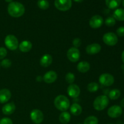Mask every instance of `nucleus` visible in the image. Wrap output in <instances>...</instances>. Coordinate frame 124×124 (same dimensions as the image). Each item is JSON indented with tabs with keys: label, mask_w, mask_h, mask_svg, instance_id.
<instances>
[{
	"label": "nucleus",
	"mask_w": 124,
	"mask_h": 124,
	"mask_svg": "<svg viewBox=\"0 0 124 124\" xmlns=\"http://www.w3.org/2000/svg\"><path fill=\"white\" fill-rule=\"evenodd\" d=\"M8 13L11 16L19 18L23 16L25 12V8L23 4L18 2H11L7 7Z\"/></svg>",
	"instance_id": "nucleus-1"
},
{
	"label": "nucleus",
	"mask_w": 124,
	"mask_h": 124,
	"mask_svg": "<svg viewBox=\"0 0 124 124\" xmlns=\"http://www.w3.org/2000/svg\"><path fill=\"white\" fill-rule=\"evenodd\" d=\"M54 104L58 110L61 111H66L70 107L69 98L64 95H59L54 99Z\"/></svg>",
	"instance_id": "nucleus-2"
},
{
	"label": "nucleus",
	"mask_w": 124,
	"mask_h": 124,
	"mask_svg": "<svg viewBox=\"0 0 124 124\" xmlns=\"http://www.w3.org/2000/svg\"><path fill=\"white\" fill-rule=\"evenodd\" d=\"M109 98L105 95L97 97L93 102V107L97 111H102L108 105Z\"/></svg>",
	"instance_id": "nucleus-3"
},
{
	"label": "nucleus",
	"mask_w": 124,
	"mask_h": 124,
	"mask_svg": "<svg viewBox=\"0 0 124 124\" xmlns=\"http://www.w3.org/2000/svg\"><path fill=\"white\" fill-rule=\"evenodd\" d=\"M4 43L6 47L10 50H15L19 47L18 39L15 36L8 35L5 38Z\"/></svg>",
	"instance_id": "nucleus-4"
},
{
	"label": "nucleus",
	"mask_w": 124,
	"mask_h": 124,
	"mask_svg": "<svg viewBox=\"0 0 124 124\" xmlns=\"http://www.w3.org/2000/svg\"><path fill=\"white\" fill-rule=\"evenodd\" d=\"M103 41L109 46H114L118 42L117 35L113 32H108L103 36Z\"/></svg>",
	"instance_id": "nucleus-5"
},
{
	"label": "nucleus",
	"mask_w": 124,
	"mask_h": 124,
	"mask_svg": "<svg viewBox=\"0 0 124 124\" xmlns=\"http://www.w3.org/2000/svg\"><path fill=\"white\" fill-rule=\"evenodd\" d=\"M54 6L60 11L65 12L70 9L72 6L71 0H55Z\"/></svg>",
	"instance_id": "nucleus-6"
},
{
	"label": "nucleus",
	"mask_w": 124,
	"mask_h": 124,
	"mask_svg": "<svg viewBox=\"0 0 124 124\" xmlns=\"http://www.w3.org/2000/svg\"><path fill=\"white\" fill-rule=\"evenodd\" d=\"M99 82L102 85L105 87H109L112 85L115 82V78L113 76L109 73L102 74L99 78Z\"/></svg>",
	"instance_id": "nucleus-7"
},
{
	"label": "nucleus",
	"mask_w": 124,
	"mask_h": 124,
	"mask_svg": "<svg viewBox=\"0 0 124 124\" xmlns=\"http://www.w3.org/2000/svg\"><path fill=\"white\" fill-rule=\"evenodd\" d=\"M67 56L71 62H76L79 60L80 56H81L80 51L79 50L78 48H75V47H71L67 51Z\"/></svg>",
	"instance_id": "nucleus-8"
},
{
	"label": "nucleus",
	"mask_w": 124,
	"mask_h": 124,
	"mask_svg": "<svg viewBox=\"0 0 124 124\" xmlns=\"http://www.w3.org/2000/svg\"><path fill=\"white\" fill-rule=\"evenodd\" d=\"M103 24H104V19L101 16L98 15L93 16L90 19L89 25L92 29H99L102 25Z\"/></svg>",
	"instance_id": "nucleus-9"
},
{
	"label": "nucleus",
	"mask_w": 124,
	"mask_h": 124,
	"mask_svg": "<svg viewBox=\"0 0 124 124\" xmlns=\"http://www.w3.org/2000/svg\"><path fill=\"white\" fill-rule=\"evenodd\" d=\"M30 118L34 123L40 124L43 121L44 115L41 110L38 109H35L30 113Z\"/></svg>",
	"instance_id": "nucleus-10"
},
{
	"label": "nucleus",
	"mask_w": 124,
	"mask_h": 124,
	"mask_svg": "<svg viewBox=\"0 0 124 124\" xmlns=\"http://www.w3.org/2000/svg\"><path fill=\"white\" fill-rule=\"evenodd\" d=\"M107 114L111 118H117L120 117L122 114V108L121 106L115 105L110 107L108 110Z\"/></svg>",
	"instance_id": "nucleus-11"
},
{
	"label": "nucleus",
	"mask_w": 124,
	"mask_h": 124,
	"mask_svg": "<svg viewBox=\"0 0 124 124\" xmlns=\"http://www.w3.org/2000/svg\"><path fill=\"white\" fill-rule=\"evenodd\" d=\"M81 93L80 88L76 84H70L67 88V93L69 96L73 98H76L79 96Z\"/></svg>",
	"instance_id": "nucleus-12"
},
{
	"label": "nucleus",
	"mask_w": 124,
	"mask_h": 124,
	"mask_svg": "<svg viewBox=\"0 0 124 124\" xmlns=\"http://www.w3.org/2000/svg\"><path fill=\"white\" fill-rule=\"evenodd\" d=\"M58 75L57 73L54 71L50 70L48 72L46 73L43 76V80L47 84H52L55 82L56 80L57 79Z\"/></svg>",
	"instance_id": "nucleus-13"
},
{
	"label": "nucleus",
	"mask_w": 124,
	"mask_h": 124,
	"mask_svg": "<svg viewBox=\"0 0 124 124\" xmlns=\"http://www.w3.org/2000/svg\"><path fill=\"white\" fill-rule=\"evenodd\" d=\"M101 50V46L98 43H93L87 46L86 47V52L88 54H98Z\"/></svg>",
	"instance_id": "nucleus-14"
},
{
	"label": "nucleus",
	"mask_w": 124,
	"mask_h": 124,
	"mask_svg": "<svg viewBox=\"0 0 124 124\" xmlns=\"http://www.w3.org/2000/svg\"><path fill=\"white\" fill-rule=\"evenodd\" d=\"M12 94L10 92L9 90L8 89H2L0 90V103L1 104H4L10 99Z\"/></svg>",
	"instance_id": "nucleus-15"
},
{
	"label": "nucleus",
	"mask_w": 124,
	"mask_h": 124,
	"mask_svg": "<svg viewBox=\"0 0 124 124\" xmlns=\"http://www.w3.org/2000/svg\"><path fill=\"white\" fill-rule=\"evenodd\" d=\"M15 104L13 102H10L2 107V111L4 115H10L15 112Z\"/></svg>",
	"instance_id": "nucleus-16"
},
{
	"label": "nucleus",
	"mask_w": 124,
	"mask_h": 124,
	"mask_svg": "<svg viewBox=\"0 0 124 124\" xmlns=\"http://www.w3.org/2000/svg\"><path fill=\"white\" fill-rule=\"evenodd\" d=\"M53 62L52 56L49 54H45L40 59V64L43 67H47L52 64Z\"/></svg>",
	"instance_id": "nucleus-17"
},
{
	"label": "nucleus",
	"mask_w": 124,
	"mask_h": 124,
	"mask_svg": "<svg viewBox=\"0 0 124 124\" xmlns=\"http://www.w3.org/2000/svg\"><path fill=\"white\" fill-rule=\"evenodd\" d=\"M32 48V44L29 41H22L19 44V48L21 52L23 53H27L29 52Z\"/></svg>",
	"instance_id": "nucleus-18"
},
{
	"label": "nucleus",
	"mask_w": 124,
	"mask_h": 124,
	"mask_svg": "<svg viewBox=\"0 0 124 124\" xmlns=\"http://www.w3.org/2000/svg\"><path fill=\"white\" fill-rule=\"evenodd\" d=\"M90 69V65L87 61H81L78 64L77 69L79 72L85 73H87Z\"/></svg>",
	"instance_id": "nucleus-19"
},
{
	"label": "nucleus",
	"mask_w": 124,
	"mask_h": 124,
	"mask_svg": "<svg viewBox=\"0 0 124 124\" xmlns=\"http://www.w3.org/2000/svg\"><path fill=\"white\" fill-rule=\"evenodd\" d=\"M82 107L78 104H73L70 106V112L74 116H79L82 113Z\"/></svg>",
	"instance_id": "nucleus-20"
},
{
	"label": "nucleus",
	"mask_w": 124,
	"mask_h": 124,
	"mask_svg": "<svg viewBox=\"0 0 124 124\" xmlns=\"http://www.w3.org/2000/svg\"><path fill=\"white\" fill-rule=\"evenodd\" d=\"M122 0H105V4L110 9H116L121 4Z\"/></svg>",
	"instance_id": "nucleus-21"
},
{
	"label": "nucleus",
	"mask_w": 124,
	"mask_h": 124,
	"mask_svg": "<svg viewBox=\"0 0 124 124\" xmlns=\"http://www.w3.org/2000/svg\"><path fill=\"white\" fill-rule=\"evenodd\" d=\"M71 119L70 114L67 111H63L59 116V121L62 124H67L70 122Z\"/></svg>",
	"instance_id": "nucleus-22"
},
{
	"label": "nucleus",
	"mask_w": 124,
	"mask_h": 124,
	"mask_svg": "<svg viewBox=\"0 0 124 124\" xmlns=\"http://www.w3.org/2000/svg\"><path fill=\"white\" fill-rule=\"evenodd\" d=\"M113 18L115 19L120 21H124V9L123 8H117L113 13Z\"/></svg>",
	"instance_id": "nucleus-23"
},
{
	"label": "nucleus",
	"mask_w": 124,
	"mask_h": 124,
	"mask_svg": "<svg viewBox=\"0 0 124 124\" xmlns=\"http://www.w3.org/2000/svg\"><path fill=\"white\" fill-rule=\"evenodd\" d=\"M121 95V92L118 89H113L109 92L108 96L109 98L111 100H116L119 98V97Z\"/></svg>",
	"instance_id": "nucleus-24"
},
{
	"label": "nucleus",
	"mask_w": 124,
	"mask_h": 124,
	"mask_svg": "<svg viewBox=\"0 0 124 124\" xmlns=\"http://www.w3.org/2000/svg\"><path fill=\"white\" fill-rule=\"evenodd\" d=\"M99 88V84L96 82H91V83L88 84L87 85V90L89 92L91 93H94V92H97Z\"/></svg>",
	"instance_id": "nucleus-25"
},
{
	"label": "nucleus",
	"mask_w": 124,
	"mask_h": 124,
	"mask_svg": "<svg viewBox=\"0 0 124 124\" xmlns=\"http://www.w3.org/2000/svg\"><path fill=\"white\" fill-rule=\"evenodd\" d=\"M98 119L96 116H90L85 119L84 124H98Z\"/></svg>",
	"instance_id": "nucleus-26"
},
{
	"label": "nucleus",
	"mask_w": 124,
	"mask_h": 124,
	"mask_svg": "<svg viewBox=\"0 0 124 124\" xmlns=\"http://www.w3.org/2000/svg\"><path fill=\"white\" fill-rule=\"evenodd\" d=\"M38 6L41 9L46 10L49 7V2L47 0H39L37 3Z\"/></svg>",
	"instance_id": "nucleus-27"
},
{
	"label": "nucleus",
	"mask_w": 124,
	"mask_h": 124,
	"mask_svg": "<svg viewBox=\"0 0 124 124\" xmlns=\"http://www.w3.org/2000/svg\"><path fill=\"white\" fill-rule=\"evenodd\" d=\"M75 80V75L72 73H68L66 75H65V81L67 83L70 84H71L72 83H73L74 81Z\"/></svg>",
	"instance_id": "nucleus-28"
},
{
	"label": "nucleus",
	"mask_w": 124,
	"mask_h": 124,
	"mask_svg": "<svg viewBox=\"0 0 124 124\" xmlns=\"http://www.w3.org/2000/svg\"><path fill=\"white\" fill-rule=\"evenodd\" d=\"M105 24L108 27H113L116 24V19L113 17H108L105 19Z\"/></svg>",
	"instance_id": "nucleus-29"
},
{
	"label": "nucleus",
	"mask_w": 124,
	"mask_h": 124,
	"mask_svg": "<svg viewBox=\"0 0 124 124\" xmlns=\"http://www.w3.org/2000/svg\"><path fill=\"white\" fill-rule=\"evenodd\" d=\"M1 65L2 67L5 68V69H7V68H9L11 67V65H12V61L10 59H5L2 60V61L1 62Z\"/></svg>",
	"instance_id": "nucleus-30"
},
{
	"label": "nucleus",
	"mask_w": 124,
	"mask_h": 124,
	"mask_svg": "<svg viewBox=\"0 0 124 124\" xmlns=\"http://www.w3.org/2000/svg\"><path fill=\"white\" fill-rule=\"evenodd\" d=\"M7 51L4 47H0V59H4L7 56Z\"/></svg>",
	"instance_id": "nucleus-31"
},
{
	"label": "nucleus",
	"mask_w": 124,
	"mask_h": 124,
	"mask_svg": "<svg viewBox=\"0 0 124 124\" xmlns=\"http://www.w3.org/2000/svg\"><path fill=\"white\" fill-rule=\"evenodd\" d=\"M0 124H13V122L8 117H4L0 120Z\"/></svg>",
	"instance_id": "nucleus-32"
},
{
	"label": "nucleus",
	"mask_w": 124,
	"mask_h": 124,
	"mask_svg": "<svg viewBox=\"0 0 124 124\" xmlns=\"http://www.w3.org/2000/svg\"><path fill=\"white\" fill-rule=\"evenodd\" d=\"M116 33L119 36H121V37L124 36V27L121 26L119 27L116 30Z\"/></svg>",
	"instance_id": "nucleus-33"
},
{
	"label": "nucleus",
	"mask_w": 124,
	"mask_h": 124,
	"mask_svg": "<svg viewBox=\"0 0 124 124\" xmlns=\"http://www.w3.org/2000/svg\"><path fill=\"white\" fill-rule=\"evenodd\" d=\"M73 44L75 46V48H78L81 44V41L79 38H75L73 41Z\"/></svg>",
	"instance_id": "nucleus-34"
},
{
	"label": "nucleus",
	"mask_w": 124,
	"mask_h": 124,
	"mask_svg": "<svg viewBox=\"0 0 124 124\" xmlns=\"http://www.w3.org/2000/svg\"><path fill=\"white\" fill-rule=\"evenodd\" d=\"M42 79H43V78H41V76H37V78H36V81H37L38 82H41Z\"/></svg>",
	"instance_id": "nucleus-35"
},
{
	"label": "nucleus",
	"mask_w": 124,
	"mask_h": 124,
	"mask_svg": "<svg viewBox=\"0 0 124 124\" xmlns=\"http://www.w3.org/2000/svg\"><path fill=\"white\" fill-rule=\"evenodd\" d=\"M120 104H121V107L122 108H124V98L121 100V103H120Z\"/></svg>",
	"instance_id": "nucleus-36"
},
{
	"label": "nucleus",
	"mask_w": 124,
	"mask_h": 124,
	"mask_svg": "<svg viewBox=\"0 0 124 124\" xmlns=\"http://www.w3.org/2000/svg\"><path fill=\"white\" fill-rule=\"evenodd\" d=\"M121 58H122V62H124V50L123 51V52L122 53V55H121Z\"/></svg>",
	"instance_id": "nucleus-37"
},
{
	"label": "nucleus",
	"mask_w": 124,
	"mask_h": 124,
	"mask_svg": "<svg viewBox=\"0 0 124 124\" xmlns=\"http://www.w3.org/2000/svg\"><path fill=\"white\" fill-rule=\"evenodd\" d=\"M75 1V2H81L84 1V0H73Z\"/></svg>",
	"instance_id": "nucleus-38"
},
{
	"label": "nucleus",
	"mask_w": 124,
	"mask_h": 124,
	"mask_svg": "<svg viewBox=\"0 0 124 124\" xmlns=\"http://www.w3.org/2000/svg\"><path fill=\"white\" fill-rule=\"evenodd\" d=\"M5 1L7 2H12V1H13V0H5Z\"/></svg>",
	"instance_id": "nucleus-39"
},
{
	"label": "nucleus",
	"mask_w": 124,
	"mask_h": 124,
	"mask_svg": "<svg viewBox=\"0 0 124 124\" xmlns=\"http://www.w3.org/2000/svg\"><path fill=\"white\" fill-rule=\"evenodd\" d=\"M122 4H123V6L124 7V0L122 1Z\"/></svg>",
	"instance_id": "nucleus-40"
},
{
	"label": "nucleus",
	"mask_w": 124,
	"mask_h": 124,
	"mask_svg": "<svg viewBox=\"0 0 124 124\" xmlns=\"http://www.w3.org/2000/svg\"><path fill=\"white\" fill-rule=\"evenodd\" d=\"M122 69H124V65H122Z\"/></svg>",
	"instance_id": "nucleus-41"
},
{
	"label": "nucleus",
	"mask_w": 124,
	"mask_h": 124,
	"mask_svg": "<svg viewBox=\"0 0 124 124\" xmlns=\"http://www.w3.org/2000/svg\"></svg>",
	"instance_id": "nucleus-42"
},
{
	"label": "nucleus",
	"mask_w": 124,
	"mask_h": 124,
	"mask_svg": "<svg viewBox=\"0 0 124 124\" xmlns=\"http://www.w3.org/2000/svg\"><path fill=\"white\" fill-rule=\"evenodd\" d=\"M0 66H1V64H0Z\"/></svg>",
	"instance_id": "nucleus-43"
},
{
	"label": "nucleus",
	"mask_w": 124,
	"mask_h": 124,
	"mask_svg": "<svg viewBox=\"0 0 124 124\" xmlns=\"http://www.w3.org/2000/svg\"></svg>",
	"instance_id": "nucleus-44"
},
{
	"label": "nucleus",
	"mask_w": 124,
	"mask_h": 124,
	"mask_svg": "<svg viewBox=\"0 0 124 124\" xmlns=\"http://www.w3.org/2000/svg\"></svg>",
	"instance_id": "nucleus-45"
},
{
	"label": "nucleus",
	"mask_w": 124,
	"mask_h": 124,
	"mask_svg": "<svg viewBox=\"0 0 124 124\" xmlns=\"http://www.w3.org/2000/svg\"></svg>",
	"instance_id": "nucleus-46"
}]
</instances>
